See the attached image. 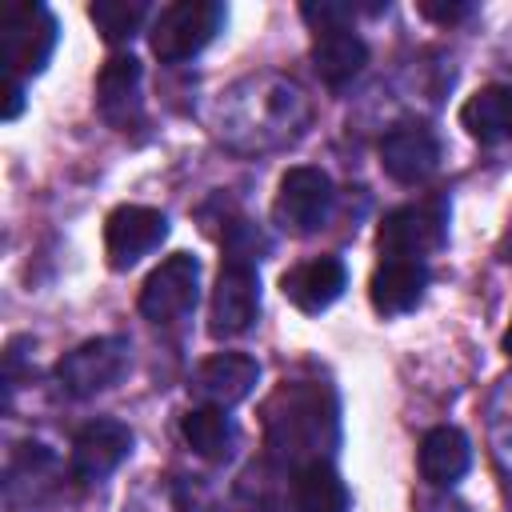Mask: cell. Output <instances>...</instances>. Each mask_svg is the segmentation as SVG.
I'll return each instance as SVG.
<instances>
[{"instance_id":"cell-1","label":"cell","mask_w":512,"mask_h":512,"mask_svg":"<svg viewBox=\"0 0 512 512\" xmlns=\"http://www.w3.org/2000/svg\"><path fill=\"white\" fill-rule=\"evenodd\" d=\"M56 16L44 4L32 0H12L0 12V52L8 64V76H36L56 52Z\"/></svg>"},{"instance_id":"cell-2","label":"cell","mask_w":512,"mask_h":512,"mask_svg":"<svg viewBox=\"0 0 512 512\" xmlns=\"http://www.w3.org/2000/svg\"><path fill=\"white\" fill-rule=\"evenodd\" d=\"M228 12L220 0H176L168 8H160V16L152 20V52L164 64H184L196 52H204L212 44V36L224 28Z\"/></svg>"},{"instance_id":"cell-3","label":"cell","mask_w":512,"mask_h":512,"mask_svg":"<svg viewBox=\"0 0 512 512\" xmlns=\"http://www.w3.org/2000/svg\"><path fill=\"white\" fill-rule=\"evenodd\" d=\"M128 364H132V344L124 336H96V340H84L80 348H72L56 364V380L68 396L88 400L96 392L116 388L124 380Z\"/></svg>"},{"instance_id":"cell-4","label":"cell","mask_w":512,"mask_h":512,"mask_svg":"<svg viewBox=\"0 0 512 512\" xmlns=\"http://www.w3.org/2000/svg\"><path fill=\"white\" fill-rule=\"evenodd\" d=\"M332 212V180L328 172L312 168V164H296L280 176L276 184V200H272V220L292 232V236H312L316 228H324Z\"/></svg>"},{"instance_id":"cell-5","label":"cell","mask_w":512,"mask_h":512,"mask_svg":"<svg viewBox=\"0 0 512 512\" xmlns=\"http://www.w3.org/2000/svg\"><path fill=\"white\" fill-rule=\"evenodd\" d=\"M196 288H200V260L188 252H172L160 260L144 288H140V312L152 324H176L196 308Z\"/></svg>"},{"instance_id":"cell-6","label":"cell","mask_w":512,"mask_h":512,"mask_svg":"<svg viewBox=\"0 0 512 512\" xmlns=\"http://www.w3.org/2000/svg\"><path fill=\"white\" fill-rule=\"evenodd\" d=\"M260 312V280L248 256H228L216 288H212V316H208V332L216 340H232L244 336L252 328Z\"/></svg>"},{"instance_id":"cell-7","label":"cell","mask_w":512,"mask_h":512,"mask_svg":"<svg viewBox=\"0 0 512 512\" xmlns=\"http://www.w3.org/2000/svg\"><path fill=\"white\" fill-rule=\"evenodd\" d=\"M168 236V216L148 204H120L104 220V256L116 272H128Z\"/></svg>"},{"instance_id":"cell-8","label":"cell","mask_w":512,"mask_h":512,"mask_svg":"<svg viewBox=\"0 0 512 512\" xmlns=\"http://www.w3.org/2000/svg\"><path fill=\"white\" fill-rule=\"evenodd\" d=\"M444 244V208L440 204H404L380 220L376 248L380 256H412L424 260Z\"/></svg>"},{"instance_id":"cell-9","label":"cell","mask_w":512,"mask_h":512,"mask_svg":"<svg viewBox=\"0 0 512 512\" xmlns=\"http://www.w3.org/2000/svg\"><path fill=\"white\" fill-rule=\"evenodd\" d=\"M132 452V432L120 420H92L76 432L72 440V456L68 468L80 484H96L108 472H116L124 464V456Z\"/></svg>"},{"instance_id":"cell-10","label":"cell","mask_w":512,"mask_h":512,"mask_svg":"<svg viewBox=\"0 0 512 512\" xmlns=\"http://www.w3.org/2000/svg\"><path fill=\"white\" fill-rule=\"evenodd\" d=\"M380 168L396 184H424L440 168V144L424 124H396L380 140Z\"/></svg>"},{"instance_id":"cell-11","label":"cell","mask_w":512,"mask_h":512,"mask_svg":"<svg viewBox=\"0 0 512 512\" xmlns=\"http://www.w3.org/2000/svg\"><path fill=\"white\" fill-rule=\"evenodd\" d=\"M344 288H348V268L340 256H316V260H304L280 276L284 300L308 316L332 308L344 296Z\"/></svg>"},{"instance_id":"cell-12","label":"cell","mask_w":512,"mask_h":512,"mask_svg":"<svg viewBox=\"0 0 512 512\" xmlns=\"http://www.w3.org/2000/svg\"><path fill=\"white\" fill-rule=\"evenodd\" d=\"M256 380H260V364L252 356H244V352H216V356H208L196 368L192 392H196L200 404L232 408V404H240V400L252 396Z\"/></svg>"},{"instance_id":"cell-13","label":"cell","mask_w":512,"mask_h":512,"mask_svg":"<svg viewBox=\"0 0 512 512\" xmlns=\"http://www.w3.org/2000/svg\"><path fill=\"white\" fill-rule=\"evenodd\" d=\"M428 288V264L412 256H380L372 280H368V300L380 316H400L420 304Z\"/></svg>"},{"instance_id":"cell-14","label":"cell","mask_w":512,"mask_h":512,"mask_svg":"<svg viewBox=\"0 0 512 512\" xmlns=\"http://www.w3.org/2000/svg\"><path fill=\"white\" fill-rule=\"evenodd\" d=\"M96 108L112 128H128L140 120V60L108 56L96 76Z\"/></svg>"},{"instance_id":"cell-15","label":"cell","mask_w":512,"mask_h":512,"mask_svg":"<svg viewBox=\"0 0 512 512\" xmlns=\"http://www.w3.org/2000/svg\"><path fill=\"white\" fill-rule=\"evenodd\" d=\"M460 128L476 144H512V88L508 84H484L476 88L460 108Z\"/></svg>"},{"instance_id":"cell-16","label":"cell","mask_w":512,"mask_h":512,"mask_svg":"<svg viewBox=\"0 0 512 512\" xmlns=\"http://www.w3.org/2000/svg\"><path fill=\"white\" fill-rule=\"evenodd\" d=\"M368 64V44L352 28H332L312 36V68L328 88L352 84Z\"/></svg>"},{"instance_id":"cell-17","label":"cell","mask_w":512,"mask_h":512,"mask_svg":"<svg viewBox=\"0 0 512 512\" xmlns=\"http://www.w3.org/2000/svg\"><path fill=\"white\" fill-rule=\"evenodd\" d=\"M468 464H472V444L460 428L440 424L420 440V476L428 484L448 488L468 472Z\"/></svg>"},{"instance_id":"cell-18","label":"cell","mask_w":512,"mask_h":512,"mask_svg":"<svg viewBox=\"0 0 512 512\" xmlns=\"http://www.w3.org/2000/svg\"><path fill=\"white\" fill-rule=\"evenodd\" d=\"M296 512H348V488L324 460H304L292 476Z\"/></svg>"},{"instance_id":"cell-19","label":"cell","mask_w":512,"mask_h":512,"mask_svg":"<svg viewBox=\"0 0 512 512\" xmlns=\"http://www.w3.org/2000/svg\"><path fill=\"white\" fill-rule=\"evenodd\" d=\"M180 436H184V444H188L196 456H204V460H224V456L232 452V440H236L232 420L224 416V408H212V404H200V408L184 412Z\"/></svg>"},{"instance_id":"cell-20","label":"cell","mask_w":512,"mask_h":512,"mask_svg":"<svg viewBox=\"0 0 512 512\" xmlns=\"http://www.w3.org/2000/svg\"><path fill=\"white\" fill-rule=\"evenodd\" d=\"M144 16H148V4L144 0H92L88 4V20L96 24V32L108 44L132 40L136 28L144 24Z\"/></svg>"},{"instance_id":"cell-21","label":"cell","mask_w":512,"mask_h":512,"mask_svg":"<svg viewBox=\"0 0 512 512\" xmlns=\"http://www.w3.org/2000/svg\"><path fill=\"white\" fill-rule=\"evenodd\" d=\"M300 16L308 20V28H312V36L316 32H332V28H352V16H356V8L352 4H336V0H308V4H300Z\"/></svg>"},{"instance_id":"cell-22","label":"cell","mask_w":512,"mask_h":512,"mask_svg":"<svg viewBox=\"0 0 512 512\" xmlns=\"http://www.w3.org/2000/svg\"><path fill=\"white\" fill-rule=\"evenodd\" d=\"M416 8H420V16H428V20H436V24H452V20H464V16L472 12V4H464V0H456V4H436V0H420Z\"/></svg>"},{"instance_id":"cell-23","label":"cell","mask_w":512,"mask_h":512,"mask_svg":"<svg viewBox=\"0 0 512 512\" xmlns=\"http://www.w3.org/2000/svg\"><path fill=\"white\" fill-rule=\"evenodd\" d=\"M4 120H16L20 116V108H24V84L16 80V76H8V88H4Z\"/></svg>"},{"instance_id":"cell-24","label":"cell","mask_w":512,"mask_h":512,"mask_svg":"<svg viewBox=\"0 0 512 512\" xmlns=\"http://www.w3.org/2000/svg\"><path fill=\"white\" fill-rule=\"evenodd\" d=\"M504 352L512 356V320H508V332H504Z\"/></svg>"}]
</instances>
